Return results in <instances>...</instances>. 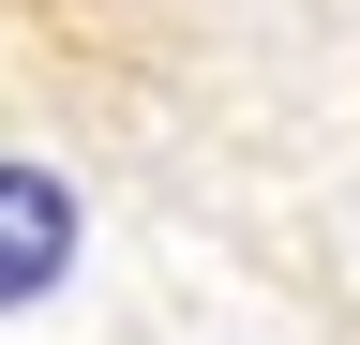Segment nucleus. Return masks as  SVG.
I'll use <instances>...</instances> for the list:
<instances>
[{"instance_id": "nucleus-1", "label": "nucleus", "mask_w": 360, "mask_h": 345, "mask_svg": "<svg viewBox=\"0 0 360 345\" xmlns=\"http://www.w3.org/2000/svg\"><path fill=\"white\" fill-rule=\"evenodd\" d=\"M60 271H75V195L45 181V165H0V315L45 300Z\"/></svg>"}]
</instances>
